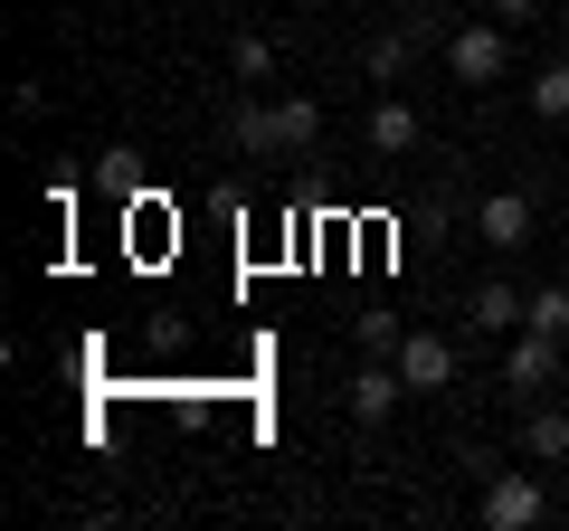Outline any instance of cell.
Segmentation results:
<instances>
[{"instance_id":"cell-1","label":"cell","mask_w":569,"mask_h":531,"mask_svg":"<svg viewBox=\"0 0 569 531\" xmlns=\"http://www.w3.org/2000/svg\"><path fill=\"white\" fill-rule=\"evenodd\" d=\"M313 133H323V104L313 96H238V114H228V143H238L247 162L313 152Z\"/></svg>"},{"instance_id":"cell-2","label":"cell","mask_w":569,"mask_h":531,"mask_svg":"<svg viewBox=\"0 0 569 531\" xmlns=\"http://www.w3.org/2000/svg\"><path fill=\"white\" fill-rule=\"evenodd\" d=\"M447 67H456V86H503V77H512V29H503V20L456 29V39H447Z\"/></svg>"},{"instance_id":"cell-3","label":"cell","mask_w":569,"mask_h":531,"mask_svg":"<svg viewBox=\"0 0 569 531\" xmlns=\"http://www.w3.org/2000/svg\"><path fill=\"white\" fill-rule=\"evenodd\" d=\"M560 361H569V342H550V332H503V389H550L560 380Z\"/></svg>"},{"instance_id":"cell-4","label":"cell","mask_w":569,"mask_h":531,"mask_svg":"<svg viewBox=\"0 0 569 531\" xmlns=\"http://www.w3.org/2000/svg\"><path fill=\"white\" fill-rule=\"evenodd\" d=\"M389 361H399V380L427 389V399H437V389H456V342H447V332H399V351H389Z\"/></svg>"},{"instance_id":"cell-5","label":"cell","mask_w":569,"mask_h":531,"mask_svg":"<svg viewBox=\"0 0 569 531\" xmlns=\"http://www.w3.org/2000/svg\"><path fill=\"white\" fill-rule=\"evenodd\" d=\"M475 238H485L493 257H522L531 247V200L522 190H485V200H475Z\"/></svg>"},{"instance_id":"cell-6","label":"cell","mask_w":569,"mask_h":531,"mask_svg":"<svg viewBox=\"0 0 569 531\" xmlns=\"http://www.w3.org/2000/svg\"><path fill=\"white\" fill-rule=\"evenodd\" d=\"M408 399V380H399V361H361L351 370V389H342V409H351V428H380L389 409Z\"/></svg>"},{"instance_id":"cell-7","label":"cell","mask_w":569,"mask_h":531,"mask_svg":"<svg viewBox=\"0 0 569 531\" xmlns=\"http://www.w3.org/2000/svg\"><path fill=\"white\" fill-rule=\"evenodd\" d=\"M541 512H550V493L531 484L522 465H512V474H493V484H485V522H493V531H531Z\"/></svg>"},{"instance_id":"cell-8","label":"cell","mask_w":569,"mask_h":531,"mask_svg":"<svg viewBox=\"0 0 569 531\" xmlns=\"http://www.w3.org/2000/svg\"><path fill=\"white\" fill-rule=\"evenodd\" d=\"M418 104L408 96H389V104H370V152H380V162H399V152H418Z\"/></svg>"},{"instance_id":"cell-9","label":"cell","mask_w":569,"mask_h":531,"mask_svg":"<svg viewBox=\"0 0 569 531\" xmlns=\"http://www.w3.org/2000/svg\"><path fill=\"white\" fill-rule=\"evenodd\" d=\"M418 48H427V39H418V29H408V20H399V29H380V39L361 48V77H370V86H399Z\"/></svg>"},{"instance_id":"cell-10","label":"cell","mask_w":569,"mask_h":531,"mask_svg":"<svg viewBox=\"0 0 569 531\" xmlns=\"http://www.w3.org/2000/svg\"><path fill=\"white\" fill-rule=\"evenodd\" d=\"M522 313H531V294H512V285H475L466 294V323L475 332H522Z\"/></svg>"},{"instance_id":"cell-11","label":"cell","mask_w":569,"mask_h":531,"mask_svg":"<svg viewBox=\"0 0 569 531\" xmlns=\"http://www.w3.org/2000/svg\"><path fill=\"white\" fill-rule=\"evenodd\" d=\"M522 96H531V114H541V123H569V58L531 67V86H522Z\"/></svg>"},{"instance_id":"cell-12","label":"cell","mask_w":569,"mask_h":531,"mask_svg":"<svg viewBox=\"0 0 569 531\" xmlns=\"http://www.w3.org/2000/svg\"><path fill=\"white\" fill-rule=\"evenodd\" d=\"M522 455L560 465V455H569V409H541V418H531V428H522Z\"/></svg>"},{"instance_id":"cell-13","label":"cell","mask_w":569,"mask_h":531,"mask_svg":"<svg viewBox=\"0 0 569 531\" xmlns=\"http://www.w3.org/2000/svg\"><path fill=\"white\" fill-rule=\"evenodd\" d=\"M522 323H531V332H550V342H569V285H541Z\"/></svg>"},{"instance_id":"cell-14","label":"cell","mask_w":569,"mask_h":531,"mask_svg":"<svg viewBox=\"0 0 569 531\" xmlns=\"http://www.w3.org/2000/svg\"><path fill=\"white\" fill-rule=\"evenodd\" d=\"M228 67H238V86H266V77H276V39H238Z\"/></svg>"},{"instance_id":"cell-15","label":"cell","mask_w":569,"mask_h":531,"mask_svg":"<svg viewBox=\"0 0 569 531\" xmlns=\"http://www.w3.org/2000/svg\"><path fill=\"white\" fill-rule=\"evenodd\" d=\"M96 190H114V200H123V190H133V152H104V162H96Z\"/></svg>"},{"instance_id":"cell-16","label":"cell","mask_w":569,"mask_h":531,"mask_svg":"<svg viewBox=\"0 0 569 531\" xmlns=\"http://www.w3.org/2000/svg\"><path fill=\"white\" fill-rule=\"evenodd\" d=\"M485 20H503V29H531V20H541V0H485Z\"/></svg>"},{"instance_id":"cell-17","label":"cell","mask_w":569,"mask_h":531,"mask_svg":"<svg viewBox=\"0 0 569 531\" xmlns=\"http://www.w3.org/2000/svg\"><path fill=\"white\" fill-rule=\"evenodd\" d=\"M361 342L370 351H399V313H361Z\"/></svg>"},{"instance_id":"cell-18","label":"cell","mask_w":569,"mask_h":531,"mask_svg":"<svg viewBox=\"0 0 569 531\" xmlns=\"http://www.w3.org/2000/svg\"><path fill=\"white\" fill-rule=\"evenodd\" d=\"M560 493H569V455H560Z\"/></svg>"}]
</instances>
